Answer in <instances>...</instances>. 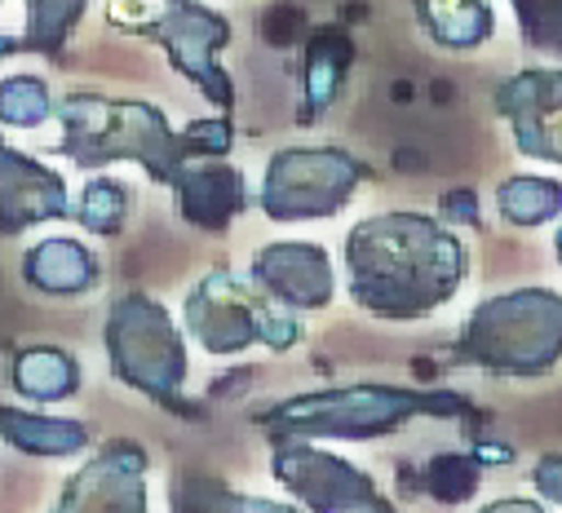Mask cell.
I'll use <instances>...</instances> for the list:
<instances>
[{
	"mask_svg": "<svg viewBox=\"0 0 562 513\" xmlns=\"http://www.w3.org/2000/svg\"><path fill=\"white\" fill-rule=\"evenodd\" d=\"M416 23L439 49H479L492 27V0H412Z\"/></svg>",
	"mask_w": 562,
	"mask_h": 513,
	"instance_id": "obj_17",
	"label": "cell"
},
{
	"mask_svg": "<svg viewBox=\"0 0 562 513\" xmlns=\"http://www.w3.org/2000/svg\"><path fill=\"white\" fill-rule=\"evenodd\" d=\"M350 297L376 319H426L465 284V243L426 213H376L346 235Z\"/></svg>",
	"mask_w": 562,
	"mask_h": 513,
	"instance_id": "obj_1",
	"label": "cell"
},
{
	"mask_svg": "<svg viewBox=\"0 0 562 513\" xmlns=\"http://www.w3.org/2000/svg\"><path fill=\"white\" fill-rule=\"evenodd\" d=\"M0 5H5V0H0Z\"/></svg>",
	"mask_w": 562,
	"mask_h": 513,
	"instance_id": "obj_32",
	"label": "cell"
},
{
	"mask_svg": "<svg viewBox=\"0 0 562 513\" xmlns=\"http://www.w3.org/2000/svg\"><path fill=\"white\" fill-rule=\"evenodd\" d=\"M514 147L527 160L562 164V67H522L496 89Z\"/></svg>",
	"mask_w": 562,
	"mask_h": 513,
	"instance_id": "obj_11",
	"label": "cell"
},
{
	"mask_svg": "<svg viewBox=\"0 0 562 513\" xmlns=\"http://www.w3.org/2000/svg\"><path fill=\"white\" fill-rule=\"evenodd\" d=\"M85 10H89V0H27V27L19 36L23 49L45 54V58H63Z\"/></svg>",
	"mask_w": 562,
	"mask_h": 513,
	"instance_id": "obj_20",
	"label": "cell"
},
{
	"mask_svg": "<svg viewBox=\"0 0 562 513\" xmlns=\"http://www.w3.org/2000/svg\"><path fill=\"white\" fill-rule=\"evenodd\" d=\"M178 509H244V513H289V504L279 500H252V495H231V491H217L213 478H187L178 482V495H173Z\"/></svg>",
	"mask_w": 562,
	"mask_h": 513,
	"instance_id": "obj_25",
	"label": "cell"
},
{
	"mask_svg": "<svg viewBox=\"0 0 562 513\" xmlns=\"http://www.w3.org/2000/svg\"><path fill=\"white\" fill-rule=\"evenodd\" d=\"M124 217H128V186H124V182H115V178H93V182L80 191L76 221H80L89 235H120V230H124Z\"/></svg>",
	"mask_w": 562,
	"mask_h": 513,
	"instance_id": "obj_22",
	"label": "cell"
},
{
	"mask_svg": "<svg viewBox=\"0 0 562 513\" xmlns=\"http://www.w3.org/2000/svg\"><path fill=\"white\" fill-rule=\"evenodd\" d=\"M426 482H430V491H435L439 500L457 504V500H465V495L479 487V456H461V452H448V456L430 460V469H426Z\"/></svg>",
	"mask_w": 562,
	"mask_h": 513,
	"instance_id": "obj_26",
	"label": "cell"
},
{
	"mask_svg": "<svg viewBox=\"0 0 562 513\" xmlns=\"http://www.w3.org/2000/svg\"><path fill=\"white\" fill-rule=\"evenodd\" d=\"M106 341V358L115 380H124L128 390L147 395L156 408L182 417V421H200V403H191L182 395L191 358H187V341L178 332V323L169 319V310L147 297V293H124L102 328Z\"/></svg>",
	"mask_w": 562,
	"mask_h": 513,
	"instance_id": "obj_5",
	"label": "cell"
},
{
	"mask_svg": "<svg viewBox=\"0 0 562 513\" xmlns=\"http://www.w3.org/2000/svg\"><path fill=\"white\" fill-rule=\"evenodd\" d=\"M496 204H501V217L509 226H544L562 213V182L518 173V178L496 186Z\"/></svg>",
	"mask_w": 562,
	"mask_h": 513,
	"instance_id": "obj_21",
	"label": "cell"
},
{
	"mask_svg": "<svg viewBox=\"0 0 562 513\" xmlns=\"http://www.w3.org/2000/svg\"><path fill=\"white\" fill-rule=\"evenodd\" d=\"M531 482L549 504H562V456H540L531 469Z\"/></svg>",
	"mask_w": 562,
	"mask_h": 513,
	"instance_id": "obj_27",
	"label": "cell"
},
{
	"mask_svg": "<svg viewBox=\"0 0 562 513\" xmlns=\"http://www.w3.org/2000/svg\"><path fill=\"white\" fill-rule=\"evenodd\" d=\"M350 58H355V45L341 27H319L311 41H306V58H302V111L297 119L302 124H315L341 93L346 84V71H350Z\"/></svg>",
	"mask_w": 562,
	"mask_h": 513,
	"instance_id": "obj_16",
	"label": "cell"
},
{
	"mask_svg": "<svg viewBox=\"0 0 562 513\" xmlns=\"http://www.w3.org/2000/svg\"><path fill=\"white\" fill-rule=\"evenodd\" d=\"M0 438H5L14 452H27V456H76V452L89 447V425L67 421V417L0 408Z\"/></svg>",
	"mask_w": 562,
	"mask_h": 513,
	"instance_id": "obj_18",
	"label": "cell"
},
{
	"mask_svg": "<svg viewBox=\"0 0 562 513\" xmlns=\"http://www.w3.org/2000/svg\"><path fill=\"white\" fill-rule=\"evenodd\" d=\"M54 115L63 124V138L49 147L54 156L102 169L115 160L143 164L151 182L173 186L182 169L200 156H226L235 142L231 119H195L187 128H173L169 115L137 98H102V93H67L54 102Z\"/></svg>",
	"mask_w": 562,
	"mask_h": 513,
	"instance_id": "obj_2",
	"label": "cell"
},
{
	"mask_svg": "<svg viewBox=\"0 0 562 513\" xmlns=\"http://www.w3.org/2000/svg\"><path fill=\"white\" fill-rule=\"evenodd\" d=\"M368 178L372 169L341 147H284L266 164L257 204L270 221H315L341 213Z\"/></svg>",
	"mask_w": 562,
	"mask_h": 513,
	"instance_id": "obj_8",
	"label": "cell"
},
{
	"mask_svg": "<svg viewBox=\"0 0 562 513\" xmlns=\"http://www.w3.org/2000/svg\"><path fill=\"white\" fill-rule=\"evenodd\" d=\"M106 23L115 32L156 41L173 71L187 76L217 111L235 106V84L222 71L217 54L231 45V23L200 0H106Z\"/></svg>",
	"mask_w": 562,
	"mask_h": 513,
	"instance_id": "obj_6",
	"label": "cell"
},
{
	"mask_svg": "<svg viewBox=\"0 0 562 513\" xmlns=\"http://www.w3.org/2000/svg\"><path fill=\"white\" fill-rule=\"evenodd\" d=\"M173 195H178V213L209 230V235H222L244 208H248V186H244V173L235 164H222V156H200L182 169V178L173 182Z\"/></svg>",
	"mask_w": 562,
	"mask_h": 513,
	"instance_id": "obj_14",
	"label": "cell"
},
{
	"mask_svg": "<svg viewBox=\"0 0 562 513\" xmlns=\"http://www.w3.org/2000/svg\"><path fill=\"white\" fill-rule=\"evenodd\" d=\"M10 54H23V41L19 36H0V62H5Z\"/></svg>",
	"mask_w": 562,
	"mask_h": 513,
	"instance_id": "obj_30",
	"label": "cell"
},
{
	"mask_svg": "<svg viewBox=\"0 0 562 513\" xmlns=\"http://www.w3.org/2000/svg\"><path fill=\"white\" fill-rule=\"evenodd\" d=\"M147 447L133 438H111L98 456L76 469L58 495L67 513H147Z\"/></svg>",
	"mask_w": 562,
	"mask_h": 513,
	"instance_id": "obj_10",
	"label": "cell"
},
{
	"mask_svg": "<svg viewBox=\"0 0 562 513\" xmlns=\"http://www.w3.org/2000/svg\"><path fill=\"white\" fill-rule=\"evenodd\" d=\"M248 280L289 310H324L337 293L333 256L319 243H266L252 256Z\"/></svg>",
	"mask_w": 562,
	"mask_h": 513,
	"instance_id": "obj_13",
	"label": "cell"
},
{
	"mask_svg": "<svg viewBox=\"0 0 562 513\" xmlns=\"http://www.w3.org/2000/svg\"><path fill=\"white\" fill-rule=\"evenodd\" d=\"M187 337L200 341L209 354H239L248 345L293 350L302 341V323L289 306H279L252 280H235L231 271H209L182 306Z\"/></svg>",
	"mask_w": 562,
	"mask_h": 513,
	"instance_id": "obj_7",
	"label": "cell"
},
{
	"mask_svg": "<svg viewBox=\"0 0 562 513\" xmlns=\"http://www.w3.org/2000/svg\"><path fill=\"white\" fill-rule=\"evenodd\" d=\"M54 119V93L41 76H10L0 80V124L14 128H36Z\"/></svg>",
	"mask_w": 562,
	"mask_h": 513,
	"instance_id": "obj_23",
	"label": "cell"
},
{
	"mask_svg": "<svg viewBox=\"0 0 562 513\" xmlns=\"http://www.w3.org/2000/svg\"><path fill=\"white\" fill-rule=\"evenodd\" d=\"M443 217H448V221H470V226H479L474 191H452V195H443Z\"/></svg>",
	"mask_w": 562,
	"mask_h": 513,
	"instance_id": "obj_28",
	"label": "cell"
},
{
	"mask_svg": "<svg viewBox=\"0 0 562 513\" xmlns=\"http://www.w3.org/2000/svg\"><path fill=\"white\" fill-rule=\"evenodd\" d=\"M470 412H474V399L461 390H403V385L363 380V385H341V390H311V395L284 399L266 412H252V421L266 434L363 443V438H385L420 417L457 421Z\"/></svg>",
	"mask_w": 562,
	"mask_h": 513,
	"instance_id": "obj_3",
	"label": "cell"
},
{
	"mask_svg": "<svg viewBox=\"0 0 562 513\" xmlns=\"http://www.w3.org/2000/svg\"><path fill=\"white\" fill-rule=\"evenodd\" d=\"M270 469L302 509H315V513H390V500L376 491V482L363 469H355L350 460H341L324 447H311V438L270 434Z\"/></svg>",
	"mask_w": 562,
	"mask_h": 513,
	"instance_id": "obj_9",
	"label": "cell"
},
{
	"mask_svg": "<svg viewBox=\"0 0 562 513\" xmlns=\"http://www.w3.org/2000/svg\"><path fill=\"white\" fill-rule=\"evenodd\" d=\"M23 280L36 293H49V297H76V293L98 288L102 266L80 239H63L58 235V239H41L36 248H27Z\"/></svg>",
	"mask_w": 562,
	"mask_h": 513,
	"instance_id": "obj_15",
	"label": "cell"
},
{
	"mask_svg": "<svg viewBox=\"0 0 562 513\" xmlns=\"http://www.w3.org/2000/svg\"><path fill=\"white\" fill-rule=\"evenodd\" d=\"M14 390L32 403H63L80 390V363L58 345H27L14 358Z\"/></svg>",
	"mask_w": 562,
	"mask_h": 513,
	"instance_id": "obj_19",
	"label": "cell"
},
{
	"mask_svg": "<svg viewBox=\"0 0 562 513\" xmlns=\"http://www.w3.org/2000/svg\"><path fill=\"white\" fill-rule=\"evenodd\" d=\"M492 509H496V513H501V509H514V513H540V500H496Z\"/></svg>",
	"mask_w": 562,
	"mask_h": 513,
	"instance_id": "obj_29",
	"label": "cell"
},
{
	"mask_svg": "<svg viewBox=\"0 0 562 513\" xmlns=\"http://www.w3.org/2000/svg\"><path fill=\"white\" fill-rule=\"evenodd\" d=\"M522 45L562 58V0H509Z\"/></svg>",
	"mask_w": 562,
	"mask_h": 513,
	"instance_id": "obj_24",
	"label": "cell"
},
{
	"mask_svg": "<svg viewBox=\"0 0 562 513\" xmlns=\"http://www.w3.org/2000/svg\"><path fill=\"white\" fill-rule=\"evenodd\" d=\"M41 221H76L67 182L0 138V239L23 235Z\"/></svg>",
	"mask_w": 562,
	"mask_h": 513,
	"instance_id": "obj_12",
	"label": "cell"
},
{
	"mask_svg": "<svg viewBox=\"0 0 562 513\" xmlns=\"http://www.w3.org/2000/svg\"><path fill=\"white\" fill-rule=\"evenodd\" d=\"M558 358H562V293L553 288H514L479 301L452 345V363L514 380L544 376L558 367Z\"/></svg>",
	"mask_w": 562,
	"mask_h": 513,
	"instance_id": "obj_4",
	"label": "cell"
},
{
	"mask_svg": "<svg viewBox=\"0 0 562 513\" xmlns=\"http://www.w3.org/2000/svg\"><path fill=\"white\" fill-rule=\"evenodd\" d=\"M553 252H558V262H562V226H558V235H553Z\"/></svg>",
	"mask_w": 562,
	"mask_h": 513,
	"instance_id": "obj_31",
	"label": "cell"
}]
</instances>
